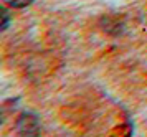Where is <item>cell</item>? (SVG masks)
Listing matches in <instances>:
<instances>
[{"label": "cell", "mask_w": 147, "mask_h": 137, "mask_svg": "<svg viewBox=\"0 0 147 137\" xmlns=\"http://www.w3.org/2000/svg\"><path fill=\"white\" fill-rule=\"evenodd\" d=\"M15 131L18 136H38L40 132V121L32 112H22L17 117Z\"/></svg>", "instance_id": "1"}, {"label": "cell", "mask_w": 147, "mask_h": 137, "mask_svg": "<svg viewBox=\"0 0 147 137\" xmlns=\"http://www.w3.org/2000/svg\"><path fill=\"white\" fill-rule=\"evenodd\" d=\"M3 2L12 8H23V7H28L33 0H3Z\"/></svg>", "instance_id": "2"}, {"label": "cell", "mask_w": 147, "mask_h": 137, "mask_svg": "<svg viewBox=\"0 0 147 137\" xmlns=\"http://www.w3.org/2000/svg\"><path fill=\"white\" fill-rule=\"evenodd\" d=\"M2 18H3V23H2V30H5V28H7L8 26V12L7 10H5V8H3V10H2Z\"/></svg>", "instance_id": "3"}]
</instances>
